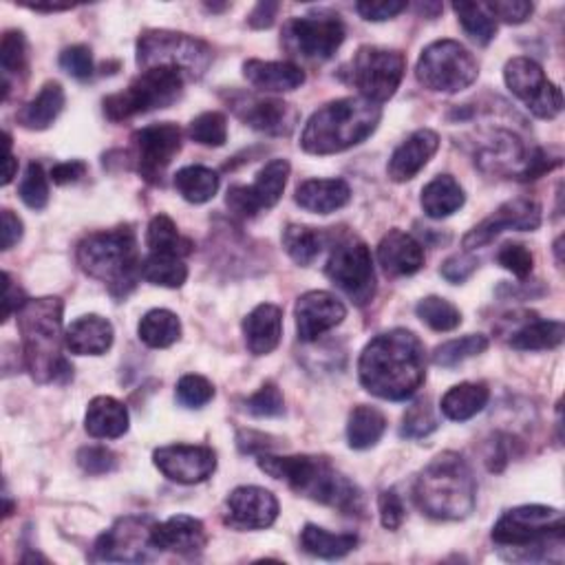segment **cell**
I'll return each instance as SVG.
<instances>
[{
    "label": "cell",
    "instance_id": "obj_48",
    "mask_svg": "<svg viewBox=\"0 0 565 565\" xmlns=\"http://www.w3.org/2000/svg\"><path fill=\"white\" fill-rule=\"evenodd\" d=\"M0 66H3L5 77L27 69V40L23 32H5L3 42H0Z\"/></svg>",
    "mask_w": 565,
    "mask_h": 565
},
{
    "label": "cell",
    "instance_id": "obj_59",
    "mask_svg": "<svg viewBox=\"0 0 565 565\" xmlns=\"http://www.w3.org/2000/svg\"><path fill=\"white\" fill-rule=\"evenodd\" d=\"M0 219H3V230H0V234H3V244H0V248L12 250L23 238V221L19 214H14L8 208L0 212Z\"/></svg>",
    "mask_w": 565,
    "mask_h": 565
},
{
    "label": "cell",
    "instance_id": "obj_35",
    "mask_svg": "<svg viewBox=\"0 0 565 565\" xmlns=\"http://www.w3.org/2000/svg\"><path fill=\"white\" fill-rule=\"evenodd\" d=\"M139 341L152 349H167L182 339V322L169 309H150L137 326Z\"/></svg>",
    "mask_w": 565,
    "mask_h": 565
},
{
    "label": "cell",
    "instance_id": "obj_52",
    "mask_svg": "<svg viewBox=\"0 0 565 565\" xmlns=\"http://www.w3.org/2000/svg\"><path fill=\"white\" fill-rule=\"evenodd\" d=\"M77 464L89 475H107L118 468V457L107 446H85L77 451Z\"/></svg>",
    "mask_w": 565,
    "mask_h": 565
},
{
    "label": "cell",
    "instance_id": "obj_29",
    "mask_svg": "<svg viewBox=\"0 0 565 565\" xmlns=\"http://www.w3.org/2000/svg\"><path fill=\"white\" fill-rule=\"evenodd\" d=\"M352 199V188L345 180H309L296 188L294 201L316 214H332L345 208Z\"/></svg>",
    "mask_w": 565,
    "mask_h": 565
},
{
    "label": "cell",
    "instance_id": "obj_47",
    "mask_svg": "<svg viewBox=\"0 0 565 565\" xmlns=\"http://www.w3.org/2000/svg\"><path fill=\"white\" fill-rule=\"evenodd\" d=\"M19 195L25 201V206H29L32 210H42L49 204V182H47L45 169L40 164H36V161H32V164L27 167Z\"/></svg>",
    "mask_w": 565,
    "mask_h": 565
},
{
    "label": "cell",
    "instance_id": "obj_6",
    "mask_svg": "<svg viewBox=\"0 0 565 565\" xmlns=\"http://www.w3.org/2000/svg\"><path fill=\"white\" fill-rule=\"evenodd\" d=\"M382 109L365 98H341L318 109L305 124L300 146L309 155H336L365 142L380 124Z\"/></svg>",
    "mask_w": 565,
    "mask_h": 565
},
{
    "label": "cell",
    "instance_id": "obj_20",
    "mask_svg": "<svg viewBox=\"0 0 565 565\" xmlns=\"http://www.w3.org/2000/svg\"><path fill=\"white\" fill-rule=\"evenodd\" d=\"M152 462L169 479L193 487L212 477L217 468V455L208 446H193V444H173L161 446L152 453Z\"/></svg>",
    "mask_w": 565,
    "mask_h": 565
},
{
    "label": "cell",
    "instance_id": "obj_13",
    "mask_svg": "<svg viewBox=\"0 0 565 565\" xmlns=\"http://www.w3.org/2000/svg\"><path fill=\"white\" fill-rule=\"evenodd\" d=\"M347 29L339 14L318 12L311 16H296L283 27V47L305 60H330L345 42Z\"/></svg>",
    "mask_w": 565,
    "mask_h": 565
},
{
    "label": "cell",
    "instance_id": "obj_12",
    "mask_svg": "<svg viewBox=\"0 0 565 565\" xmlns=\"http://www.w3.org/2000/svg\"><path fill=\"white\" fill-rule=\"evenodd\" d=\"M326 274L360 307L369 305L376 296L373 257L365 241L356 236L339 241L326 266Z\"/></svg>",
    "mask_w": 565,
    "mask_h": 565
},
{
    "label": "cell",
    "instance_id": "obj_33",
    "mask_svg": "<svg viewBox=\"0 0 565 565\" xmlns=\"http://www.w3.org/2000/svg\"><path fill=\"white\" fill-rule=\"evenodd\" d=\"M146 246L150 255H169V257H188L195 250L191 238L182 236L175 221L169 214H157L150 219L146 230Z\"/></svg>",
    "mask_w": 565,
    "mask_h": 565
},
{
    "label": "cell",
    "instance_id": "obj_25",
    "mask_svg": "<svg viewBox=\"0 0 565 565\" xmlns=\"http://www.w3.org/2000/svg\"><path fill=\"white\" fill-rule=\"evenodd\" d=\"M152 543L157 550L164 552L199 554L208 543V532L204 521L188 515H177L164 524H155Z\"/></svg>",
    "mask_w": 565,
    "mask_h": 565
},
{
    "label": "cell",
    "instance_id": "obj_10",
    "mask_svg": "<svg viewBox=\"0 0 565 565\" xmlns=\"http://www.w3.org/2000/svg\"><path fill=\"white\" fill-rule=\"evenodd\" d=\"M477 75V60L457 40L431 42L416 66L418 83L438 94H459L475 83Z\"/></svg>",
    "mask_w": 565,
    "mask_h": 565
},
{
    "label": "cell",
    "instance_id": "obj_7",
    "mask_svg": "<svg viewBox=\"0 0 565 565\" xmlns=\"http://www.w3.org/2000/svg\"><path fill=\"white\" fill-rule=\"evenodd\" d=\"M75 257L79 270L105 283L115 298H126L142 277L137 238L131 225L89 234L79 241Z\"/></svg>",
    "mask_w": 565,
    "mask_h": 565
},
{
    "label": "cell",
    "instance_id": "obj_44",
    "mask_svg": "<svg viewBox=\"0 0 565 565\" xmlns=\"http://www.w3.org/2000/svg\"><path fill=\"white\" fill-rule=\"evenodd\" d=\"M489 349V339L481 336V334H468L464 339H455V341H449L440 347H435L433 352V363L438 367H457L459 363L472 358V356H479Z\"/></svg>",
    "mask_w": 565,
    "mask_h": 565
},
{
    "label": "cell",
    "instance_id": "obj_9",
    "mask_svg": "<svg viewBox=\"0 0 565 565\" xmlns=\"http://www.w3.org/2000/svg\"><path fill=\"white\" fill-rule=\"evenodd\" d=\"M137 64L146 69L171 66L186 79H199L212 64V49L208 42L167 29H148L137 40Z\"/></svg>",
    "mask_w": 565,
    "mask_h": 565
},
{
    "label": "cell",
    "instance_id": "obj_8",
    "mask_svg": "<svg viewBox=\"0 0 565 565\" xmlns=\"http://www.w3.org/2000/svg\"><path fill=\"white\" fill-rule=\"evenodd\" d=\"M184 83L186 77L177 69L171 66L146 69L124 91L113 94L102 102L105 115L111 122H124L157 109H169L182 98Z\"/></svg>",
    "mask_w": 565,
    "mask_h": 565
},
{
    "label": "cell",
    "instance_id": "obj_63",
    "mask_svg": "<svg viewBox=\"0 0 565 565\" xmlns=\"http://www.w3.org/2000/svg\"><path fill=\"white\" fill-rule=\"evenodd\" d=\"M16 171H19V159H14L12 150L5 152V171H3V186H10L16 177Z\"/></svg>",
    "mask_w": 565,
    "mask_h": 565
},
{
    "label": "cell",
    "instance_id": "obj_39",
    "mask_svg": "<svg viewBox=\"0 0 565 565\" xmlns=\"http://www.w3.org/2000/svg\"><path fill=\"white\" fill-rule=\"evenodd\" d=\"M386 431V418L376 407L360 405L349 414L347 440L356 451H367L380 442Z\"/></svg>",
    "mask_w": 565,
    "mask_h": 565
},
{
    "label": "cell",
    "instance_id": "obj_22",
    "mask_svg": "<svg viewBox=\"0 0 565 565\" xmlns=\"http://www.w3.org/2000/svg\"><path fill=\"white\" fill-rule=\"evenodd\" d=\"M296 332L303 343H314L322 334L332 332L347 318V307L334 294L314 290L298 298L296 309Z\"/></svg>",
    "mask_w": 565,
    "mask_h": 565
},
{
    "label": "cell",
    "instance_id": "obj_5",
    "mask_svg": "<svg viewBox=\"0 0 565 565\" xmlns=\"http://www.w3.org/2000/svg\"><path fill=\"white\" fill-rule=\"evenodd\" d=\"M414 498L427 517L459 521L475 511L477 481L466 459L453 451H446L420 472Z\"/></svg>",
    "mask_w": 565,
    "mask_h": 565
},
{
    "label": "cell",
    "instance_id": "obj_45",
    "mask_svg": "<svg viewBox=\"0 0 565 565\" xmlns=\"http://www.w3.org/2000/svg\"><path fill=\"white\" fill-rule=\"evenodd\" d=\"M188 135L193 142L219 148L228 142V120L219 111H208L195 118L188 126Z\"/></svg>",
    "mask_w": 565,
    "mask_h": 565
},
{
    "label": "cell",
    "instance_id": "obj_61",
    "mask_svg": "<svg viewBox=\"0 0 565 565\" xmlns=\"http://www.w3.org/2000/svg\"><path fill=\"white\" fill-rule=\"evenodd\" d=\"M3 285H5V294H3V305H5V309H3V320H8L14 311H19L27 300H25V296H23V292H21V287L19 285H14V281H12V277L5 272L3 274Z\"/></svg>",
    "mask_w": 565,
    "mask_h": 565
},
{
    "label": "cell",
    "instance_id": "obj_64",
    "mask_svg": "<svg viewBox=\"0 0 565 565\" xmlns=\"http://www.w3.org/2000/svg\"><path fill=\"white\" fill-rule=\"evenodd\" d=\"M71 8L73 5H29V10H34V12H64Z\"/></svg>",
    "mask_w": 565,
    "mask_h": 565
},
{
    "label": "cell",
    "instance_id": "obj_3",
    "mask_svg": "<svg viewBox=\"0 0 565 565\" xmlns=\"http://www.w3.org/2000/svg\"><path fill=\"white\" fill-rule=\"evenodd\" d=\"M493 541L506 561H563L565 517L550 506H517L506 511L493 528Z\"/></svg>",
    "mask_w": 565,
    "mask_h": 565
},
{
    "label": "cell",
    "instance_id": "obj_55",
    "mask_svg": "<svg viewBox=\"0 0 565 565\" xmlns=\"http://www.w3.org/2000/svg\"><path fill=\"white\" fill-rule=\"evenodd\" d=\"M378 508H380V521L386 530H397L402 521H405V504H402L400 495L393 489L380 493Z\"/></svg>",
    "mask_w": 565,
    "mask_h": 565
},
{
    "label": "cell",
    "instance_id": "obj_11",
    "mask_svg": "<svg viewBox=\"0 0 565 565\" xmlns=\"http://www.w3.org/2000/svg\"><path fill=\"white\" fill-rule=\"evenodd\" d=\"M407 71V60L400 51L382 47H360L352 60L349 79L360 98L382 105L395 96Z\"/></svg>",
    "mask_w": 565,
    "mask_h": 565
},
{
    "label": "cell",
    "instance_id": "obj_37",
    "mask_svg": "<svg viewBox=\"0 0 565 565\" xmlns=\"http://www.w3.org/2000/svg\"><path fill=\"white\" fill-rule=\"evenodd\" d=\"M330 234L326 230H316L307 225H287L283 232V248L296 266L307 268L328 246Z\"/></svg>",
    "mask_w": 565,
    "mask_h": 565
},
{
    "label": "cell",
    "instance_id": "obj_32",
    "mask_svg": "<svg viewBox=\"0 0 565 565\" xmlns=\"http://www.w3.org/2000/svg\"><path fill=\"white\" fill-rule=\"evenodd\" d=\"M64 102H66V98H64L62 85L47 83L40 89V94L19 111L16 120L27 131H47L62 113Z\"/></svg>",
    "mask_w": 565,
    "mask_h": 565
},
{
    "label": "cell",
    "instance_id": "obj_56",
    "mask_svg": "<svg viewBox=\"0 0 565 565\" xmlns=\"http://www.w3.org/2000/svg\"><path fill=\"white\" fill-rule=\"evenodd\" d=\"M479 261L472 255H455L451 259H446L440 268V274L449 281V283H464L466 279L472 277V272L477 270Z\"/></svg>",
    "mask_w": 565,
    "mask_h": 565
},
{
    "label": "cell",
    "instance_id": "obj_43",
    "mask_svg": "<svg viewBox=\"0 0 565 565\" xmlns=\"http://www.w3.org/2000/svg\"><path fill=\"white\" fill-rule=\"evenodd\" d=\"M416 314L435 332H453L462 326V311L446 298L427 296L418 303Z\"/></svg>",
    "mask_w": 565,
    "mask_h": 565
},
{
    "label": "cell",
    "instance_id": "obj_16",
    "mask_svg": "<svg viewBox=\"0 0 565 565\" xmlns=\"http://www.w3.org/2000/svg\"><path fill=\"white\" fill-rule=\"evenodd\" d=\"M152 519L150 517H122L118 519L98 541L96 558L118 563H142L155 556L152 543Z\"/></svg>",
    "mask_w": 565,
    "mask_h": 565
},
{
    "label": "cell",
    "instance_id": "obj_62",
    "mask_svg": "<svg viewBox=\"0 0 565 565\" xmlns=\"http://www.w3.org/2000/svg\"><path fill=\"white\" fill-rule=\"evenodd\" d=\"M277 14H279V3H259V5L253 10L248 23H250V27H255V29H268V27L274 25Z\"/></svg>",
    "mask_w": 565,
    "mask_h": 565
},
{
    "label": "cell",
    "instance_id": "obj_53",
    "mask_svg": "<svg viewBox=\"0 0 565 565\" xmlns=\"http://www.w3.org/2000/svg\"><path fill=\"white\" fill-rule=\"evenodd\" d=\"M498 261H500V266H502L504 270L513 272V274L519 277V279L530 277L532 266H535L532 253H530L526 246H521V244H508V246H504V248L500 250V255H498Z\"/></svg>",
    "mask_w": 565,
    "mask_h": 565
},
{
    "label": "cell",
    "instance_id": "obj_54",
    "mask_svg": "<svg viewBox=\"0 0 565 565\" xmlns=\"http://www.w3.org/2000/svg\"><path fill=\"white\" fill-rule=\"evenodd\" d=\"M487 8L495 21L500 19L506 25H521L535 12V5L526 0H498V3H487Z\"/></svg>",
    "mask_w": 565,
    "mask_h": 565
},
{
    "label": "cell",
    "instance_id": "obj_30",
    "mask_svg": "<svg viewBox=\"0 0 565 565\" xmlns=\"http://www.w3.org/2000/svg\"><path fill=\"white\" fill-rule=\"evenodd\" d=\"M85 429L91 438L115 440L128 431V412L120 400L111 395H98L89 402Z\"/></svg>",
    "mask_w": 565,
    "mask_h": 565
},
{
    "label": "cell",
    "instance_id": "obj_27",
    "mask_svg": "<svg viewBox=\"0 0 565 565\" xmlns=\"http://www.w3.org/2000/svg\"><path fill=\"white\" fill-rule=\"evenodd\" d=\"M113 336V326L107 318L89 314L71 322L64 332V345L75 356H102L111 349Z\"/></svg>",
    "mask_w": 565,
    "mask_h": 565
},
{
    "label": "cell",
    "instance_id": "obj_21",
    "mask_svg": "<svg viewBox=\"0 0 565 565\" xmlns=\"http://www.w3.org/2000/svg\"><path fill=\"white\" fill-rule=\"evenodd\" d=\"M279 517V500L261 487H238L225 500L223 521L234 530H263Z\"/></svg>",
    "mask_w": 565,
    "mask_h": 565
},
{
    "label": "cell",
    "instance_id": "obj_15",
    "mask_svg": "<svg viewBox=\"0 0 565 565\" xmlns=\"http://www.w3.org/2000/svg\"><path fill=\"white\" fill-rule=\"evenodd\" d=\"M131 142L135 169L142 180L148 184H161L171 161L182 150V128L171 122L144 126L133 133Z\"/></svg>",
    "mask_w": 565,
    "mask_h": 565
},
{
    "label": "cell",
    "instance_id": "obj_50",
    "mask_svg": "<svg viewBox=\"0 0 565 565\" xmlns=\"http://www.w3.org/2000/svg\"><path fill=\"white\" fill-rule=\"evenodd\" d=\"M214 397V386L204 376H184L177 382V400L186 409H201Z\"/></svg>",
    "mask_w": 565,
    "mask_h": 565
},
{
    "label": "cell",
    "instance_id": "obj_42",
    "mask_svg": "<svg viewBox=\"0 0 565 565\" xmlns=\"http://www.w3.org/2000/svg\"><path fill=\"white\" fill-rule=\"evenodd\" d=\"M453 12L457 14L464 32L477 45H489L495 38L498 21L489 12L487 3H453Z\"/></svg>",
    "mask_w": 565,
    "mask_h": 565
},
{
    "label": "cell",
    "instance_id": "obj_31",
    "mask_svg": "<svg viewBox=\"0 0 565 565\" xmlns=\"http://www.w3.org/2000/svg\"><path fill=\"white\" fill-rule=\"evenodd\" d=\"M491 391L483 382H462L446 391L442 397V414L453 422H466L489 405Z\"/></svg>",
    "mask_w": 565,
    "mask_h": 565
},
{
    "label": "cell",
    "instance_id": "obj_14",
    "mask_svg": "<svg viewBox=\"0 0 565 565\" xmlns=\"http://www.w3.org/2000/svg\"><path fill=\"white\" fill-rule=\"evenodd\" d=\"M506 87L519 98L532 115L554 120L563 111V94L545 77L539 62L532 58H513L504 69Z\"/></svg>",
    "mask_w": 565,
    "mask_h": 565
},
{
    "label": "cell",
    "instance_id": "obj_24",
    "mask_svg": "<svg viewBox=\"0 0 565 565\" xmlns=\"http://www.w3.org/2000/svg\"><path fill=\"white\" fill-rule=\"evenodd\" d=\"M378 261L389 277H414L425 268V248L405 230H389L380 246Z\"/></svg>",
    "mask_w": 565,
    "mask_h": 565
},
{
    "label": "cell",
    "instance_id": "obj_46",
    "mask_svg": "<svg viewBox=\"0 0 565 565\" xmlns=\"http://www.w3.org/2000/svg\"><path fill=\"white\" fill-rule=\"evenodd\" d=\"M438 418L433 414V407L429 400H420L416 405H412L407 409V414L402 416V427H400V435L407 440H422L427 435H431L438 429Z\"/></svg>",
    "mask_w": 565,
    "mask_h": 565
},
{
    "label": "cell",
    "instance_id": "obj_4",
    "mask_svg": "<svg viewBox=\"0 0 565 565\" xmlns=\"http://www.w3.org/2000/svg\"><path fill=\"white\" fill-rule=\"evenodd\" d=\"M62 311L64 303L58 296L32 298L16 311L25 365L40 384L66 382L73 376V367L62 356Z\"/></svg>",
    "mask_w": 565,
    "mask_h": 565
},
{
    "label": "cell",
    "instance_id": "obj_40",
    "mask_svg": "<svg viewBox=\"0 0 565 565\" xmlns=\"http://www.w3.org/2000/svg\"><path fill=\"white\" fill-rule=\"evenodd\" d=\"M175 188L188 204H208L219 193V175L206 167H186L175 175Z\"/></svg>",
    "mask_w": 565,
    "mask_h": 565
},
{
    "label": "cell",
    "instance_id": "obj_2",
    "mask_svg": "<svg viewBox=\"0 0 565 565\" xmlns=\"http://www.w3.org/2000/svg\"><path fill=\"white\" fill-rule=\"evenodd\" d=\"M259 468L274 479L285 481L287 487L322 506H332L343 515L363 517L365 500L360 489L339 472L328 457L294 455L279 457L270 453L259 455Z\"/></svg>",
    "mask_w": 565,
    "mask_h": 565
},
{
    "label": "cell",
    "instance_id": "obj_49",
    "mask_svg": "<svg viewBox=\"0 0 565 565\" xmlns=\"http://www.w3.org/2000/svg\"><path fill=\"white\" fill-rule=\"evenodd\" d=\"M248 414L255 418H279L285 412V400L281 389L274 382H266L253 397L246 402Z\"/></svg>",
    "mask_w": 565,
    "mask_h": 565
},
{
    "label": "cell",
    "instance_id": "obj_18",
    "mask_svg": "<svg viewBox=\"0 0 565 565\" xmlns=\"http://www.w3.org/2000/svg\"><path fill=\"white\" fill-rule=\"evenodd\" d=\"M228 105L241 122H246L250 128L272 137L292 135L300 118L296 107L257 94H241V91L230 94Z\"/></svg>",
    "mask_w": 565,
    "mask_h": 565
},
{
    "label": "cell",
    "instance_id": "obj_23",
    "mask_svg": "<svg viewBox=\"0 0 565 565\" xmlns=\"http://www.w3.org/2000/svg\"><path fill=\"white\" fill-rule=\"evenodd\" d=\"M438 148H440V137L435 131L420 128V131L412 133L393 150V155L389 159V167H386L389 177L397 184L412 182L429 164L431 157L438 152Z\"/></svg>",
    "mask_w": 565,
    "mask_h": 565
},
{
    "label": "cell",
    "instance_id": "obj_60",
    "mask_svg": "<svg viewBox=\"0 0 565 565\" xmlns=\"http://www.w3.org/2000/svg\"><path fill=\"white\" fill-rule=\"evenodd\" d=\"M270 435L257 433V431H241L236 435V446L241 453H263L272 446H277V442H270Z\"/></svg>",
    "mask_w": 565,
    "mask_h": 565
},
{
    "label": "cell",
    "instance_id": "obj_51",
    "mask_svg": "<svg viewBox=\"0 0 565 565\" xmlns=\"http://www.w3.org/2000/svg\"><path fill=\"white\" fill-rule=\"evenodd\" d=\"M60 66L75 79H89L94 75V56L85 45L66 47L60 53Z\"/></svg>",
    "mask_w": 565,
    "mask_h": 565
},
{
    "label": "cell",
    "instance_id": "obj_19",
    "mask_svg": "<svg viewBox=\"0 0 565 565\" xmlns=\"http://www.w3.org/2000/svg\"><path fill=\"white\" fill-rule=\"evenodd\" d=\"M541 225V206L535 199L517 197L506 204H502L491 217L477 223L466 236L464 248L470 253L475 248L489 246L495 236H500L506 230H519V232H532Z\"/></svg>",
    "mask_w": 565,
    "mask_h": 565
},
{
    "label": "cell",
    "instance_id": "obj_17",
    "mask_svg": "<svg viewBox=\"0 0 565 565\" xmlns=\"http://www.w3.org/2000/svg\"><path fill=\"white\" fill-rule=\"evenodd\" d=\"M290 171L292 167L287 159H272L259 171L253 186H232L225 197L230 212L241 219H253L261 210L274 208L283 197Z\"/></svg>",
    "mask_w": 565,
    "mask_h": 565
},
{
    "label": "cell",
    "instance_id": "obj_38",
    "mask_svg": "<svg viewBox=\"0 0 565 565\" xmlns=\"http://www.w3.org/2000/svg\"><path fill=\"white\" fill-rule=\"evenodd\" d=\"M565 328L561 320H532L511 336V347L519 352H545L563 343Z\"/></svg>",
    "mask_w": 565,
    "mask_h": 565
},
{
    "label": "cell",
    "instance_id": "obj_28",
    "mask_svg": "<svg viewBox=\"0 0 565 565\" xmlns=\"http://www.w3.org/2000/svg\"><path fill=\"white\" fill-rule=\"evenodd\" d=\"M244 75L255 89L266 94H287L305 83V71L292 62L248 60Z\"/></svg>",
    "mask_w": 565,
    "mask_h": 565
},
{
    "label": "cell",
    "instance_id": "obj_34",
    "mask_svg": "<svg viewBox=\"0 0 565 565\" xmlns=\"http://www.w3.org/2000/svg\"><path fill=\"white\" fill-rule=\"evenodd\" d=\"M466 201V195L462 186L451 175H440L433 182H429L422 191L420 204L427 217L431 219H446L453 212H457Z\"/></svg>",
    "mask_w": 565,
    "mask_h": 565
},
{
    "label": "cell",
    "instance_id": "obj_41",
    "mask_svg": "<svg viewBox=\"0 0 565 565\" xmlns=\"http://www.w3.org/2000/svg\"><path fill=\"white\" fill-rule=\"evenodd\" d=\"M142 279L148 281L150 285L177 290L186 283L188 279V268L180 257H169V255H150L142 263Z\"/></svg>",
    "mask_w": 565,
    "mask_h": 565
},
{
    "label": "cell",
    "instance_id": "obj_1",
    "mask_svg": "<svg viewBox=\"0 0 565 565\" xmlns=\"http://www.w3.org/2000/svg\"><path fill=\"white\" fill-rule=\"evenodd\" d=\"M358 376L363 386L382 400H407L427 378V354L409 330L378 334L360 354Z\"/></svg>",
    "mask_w": 565,
    "mask_h": 565
},
{
    "label": "cell",
    "instance_id": "obj_26",
    "mask_svg": "<svg viewBox=\"0 0 565 565\" xmlns=\"http://www.w3.org/2000/svg\"><path fill=\"white\" fill-rule=\"evenodd\" d=\"M283 336V309L272 303L257 305L244 318V339L255 356L272 354Z\"/></svg>",
    "mask_w": 565,
    "mask_h": 565
},
{
    "label": "cell",
    "instance_id": "obj_36",
    "mask_svg": "<svg viewBox=\"0 0 565 565\" xmlns=\"http://www.w3.org/2000/svg\"><path fill=\"white\" fill-rule=\"evenodd\" d=\"M300 545L307 554L318 558H341L347 556L358 545V537L354 532L334 535L326 528L307 524L300 532Z\"/></svg>",
    "mask_w": 565,
    "mask_h": 565
},
{
    "label": "cell",
    "instance_id": "obj_58",
    "mask_svg": "<svg viewBox=\"0 0 565 565\" xmlns=\"http://www.w3.org/2000/svg\"><path fill=\"white\" fill-rule=\"evenodd\" d=\"M87 171H89V169H87L85 161L71 159V161H62V164L53 167L51 180H53V184H58V186H66V184H75V182L83 180V177L87 175Z\"/></svg>",
    "mask_w": 565,
    "mask_h": 565
},
{
    "label": "cell",
    "instance_id": "obj_57",
    "mask_svg": "<svg viewBox=\"0 0 565 565\" xmlns=\"http://www.w3.org/2000/svg\"><path fill=\"white\" fill-rule=\"evenodd\" d=\"M405 10H407V3H400V0H384V3H358L356 5V12L365 21H371V23L391 21Z\"/></svg>",
    "mask_w": 565,
    "mask_h": 565
}]
</instances>
